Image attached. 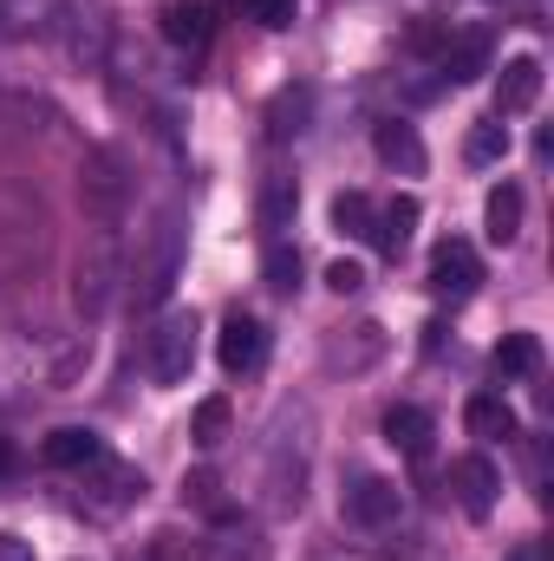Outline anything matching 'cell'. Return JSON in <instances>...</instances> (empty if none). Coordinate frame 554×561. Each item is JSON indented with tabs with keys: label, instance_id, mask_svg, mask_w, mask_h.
Returning a JSON list of instances; mask_svg holds the SVG:
<instances>
[{
	"label": "cell",
	"instance_id": "29",
	"mask_svg": "<svg viewBox=\"0 0 554 561\" xmlns=\"http://www.w3.org/2000/svg\"><path fill=\"white\" fill-rule=\"evenodd\" d=\"M0 477H13V444L0 437Z\"/></svg>",
	"mask_w": 554,
	"mask_h": 561
},
{
	"label": "cell",
	"instance_id": "27",
	"mask_svg": "<svg viewBox=\"0 0 554 561\" xmlns=\"http://www.w3.org/2000/svg\"><path fill=\"white\" fill-rule=\"evenodd\" d=\"M326 287H333V294H359V287H366V268H359V262H333V268H326Z\"/></svg>",
	"mask_w": 554,
	"mask_h": 561
},
{
	"label": "cell",
	"instance_id": "20",
	"mask_svg": "<svg viewBox=\"0 0 554 561\" xmlns=\"http://www.w3.org/2000/svg\"><path fill=\"white\" fill-rule=\"evenodd\" d=\"M333 229H339V236H353V242H372V236H379V203H372L366 190L333 196Z\"/></svg>",
	"mask_w": 554,
	"mask_h": 561
},
{
	"label": "cell",
	"instance_id": "1",
	"mask_svg": "<svg viewBox=\"0 0 554 561\" xmlns=\"http://www.w3.org/2000/svg\"><path fill=\"white\" fill-rule=\"evenodd\" d=\"M176 268H183V222L163 216V222L150 229V242L138 249V268H131V307H138V313H157V307L170 300V287H176Z\"/></svg>",
	"mask_w": 554,
	"mask_h": 561
},
{
	"label": "cell",
	"instance_id": "8",
	"mask_svg": "<svg viewBox=\"0 0 554 561\" xmlns=\"http://www.w3.org/2000/svg\"><path fill=\"white\" fill-rule=\"evenodd\" d=\"M489 59H496V33H489V26H470V33H457V39L443 46L437 66H443L450 85H476V79L489 72Z\"/></svg>",
	"mask_w": 554,
	"mask_h": 561
},
{
	"label": "cell",
	"instance_id": "21",
	"mask_svg": "<svg viewBox=\"0 0 554 561\" xmlns=\"http://www.w3.org/2000/svg\"><path fill=\"white\" fill-rule=\"evenodd\" d=\"M163 33H170L176 46H203V39H209V7H203V0H176V7L163 13Z\"/></svg>",
	"mask_w": 554,
	"mask_h": 561
},
{
	"label": "cell",
	"instance_id": "9",
	"mask_svg": "<svg viewBox=\"0 0 554 561\" xmlns=\"http://www.w3.org/2000/svg\"><path fill=\"white\" fill-rule=\"evenodd\" d=\"M450 490H457V503H463V516H489L496 510V490H503V477H496V463L489 457H457L450 463Z\"/></svg>",
	"mask_w": 554,
	"mask_h": 561
},
{
	"label": "cell",
	"instance_id": "26",
	"mask_svg": "<svg viewBox=\"0 0 554 561\" xmlns=\"http://www.w3.org/2000/svg\"><path fill=\"white\" fill-rule=\"evenodd\" d=\"M249 13H255L268 33H287V26H293V13H300V0H249Z\"/></svg>",
	"mask_w": 554,
	"mask_h": 561
},
{
	"label": "cell",
	"instance_id": "17",
	"mask_svg": "<svg viewBox=\"0 0 554 561\" xmlns=\"http://www.w3.org/2000/svg\"><path fill=\"white\" fill-rule=\"evenodd\" d=\"M483 236H489L496 249H509V242L522 236V190H516V183H496V190H489V203H483Z\"/></svg>",
	"mask_w": 554,
	"mask_h": 561
},
{
	"label": "cell",
	"instance_id": "15",
	"mask_svg": "<svg viewBox=\"0 0 554 561\" xmlns=\"http://www.w3.org/2000/svg\"><path fill=\"white\" fill-rule=\"evenodd\" d=\"M372 150H379L392 170H405V176H424V163H430V157H424V138H417L405 118H385V125L372 131Z\"/></svg>",
	"mask_w": 554,
	"mask_h": 561
},
{
	"label": "cell",
	"instance_id": "12",
	"mask_svg": "<svg viewBox=\"0 0 554 561\" xmlns=\"http://www.w3.org/2000/svg\"><path fill=\"white\" fill-rule=\"evenodd\" d=\"M463 424H470V437H483V444H509L522 424H516V405L503 399V392H476L470 405H463Z\"/></svg>",
	"mask_w": 554,
	"mask_h": 561
},
{
	"label": "cell",
	"instance_id": "18",
	"mask_svg": "<svg viewBox=\"0 0 554 561\" xmlns=\"http://www.w3.org/2000/svg\"><path fill=\"white\" fill-rule=\"evenodd\" d=\"M489 366H496L503 386H509V379H535V373H542V340H535V333H503V346L489 353Z\"/></svg>",
	"mask_w": 554,
	"mask_h": 561
},
{
	"label": "cell",
	"instance_id": "19",
	"mask_svg": "<svg viewBox=\"0 0 554 561\" xmlns=\"http://www.w3.org/2000/svg\"><path fill=\"white\" fill-rule=\"evenodd\" d=\"M307 112H313V92L307 85H280L275 105H268V144H287L307 131Z\"/></svg>",
	"mask_w": 554,
	"mask_h": 561
},
{
	"label": "cell",
	"instance_id": "24",
	"mask_svg": "<svg viewBox=\"0 0 554 561\" xmlns=\"http://www.w3.org/2000/svg\"><path fill=\"white\" fill-rule=\"evenodd\" d=\"M150 561H209V542L203 536H183V529H163L150 542Z\"/></svg>",
	"mask_w": 554,
	"mask_h": 561
},
{
	"label": "cell",
	"instance_id": "14",
	"mask_svg": "<svg viewBox=\"0 0 554 561\" xmlns=\"http://www.w3.org/2000/svg\"><path fill=\"white\" fill-rule=\"evenodd\" d=\"M417 196H392L385 209H379V236H372V249L385 255V262H399L405 249H412V236H417Z\"/></svg>",
	"mask_w": 554,
	"mask_h": 561
},
{
	"label": "cell",
	"instance_id": "28",
	"mask_svg": "<svg viewBox=\"0 0 554 561\" xmlns=\"http://www.w3.org/2000/svg\"><path fill=\"white\" fill-rule=\"evenodd\" d=\"M0 561H33V542L13 536V529H0Z\"/></svg>",
	"mask_w": 554,
	"mask_h": 561
},
{
	"label": "cell",
	"instance_id": "3",
	"mask_svg": "<svg viewBox=\"0 0 554 561\" xmlns=\"http://www.w3.org/2000/svg\"><path fill=\"white\" fill-rule=\"evenodd\" d=\"M125 190H131V183H125L118 150H92V157H85V183H79L92 229H118V216H125Z\"/></svg>",
	"mask_w": 554,
	"mask_h": 561
},
{
	"label": "cell",
	"instance_id": "25",
	"mask_svg": "<svg viewBox=\"0 0 554 561\" xmlns=\"http://www.w3.org/2000/svg\"><path fill=\"white\" fill-rule=\"evenodd\" d=\"M262 275H268L275 294H293V287H300V249L275 242V249H268V262H262Z\"/></svg>",
	"mask_w": 554,
	"mask_h": 561
},
{
	"label": "cell",
	"instance_id": "5",
	"mask_svg": "<svg viewBox=\"0 0 554 561\" xmlns=\"http://www.w3.org/2000/svg\"><path fill=\"white\" fill-rule=\"evenodd\" d=\"M483 287V262L470 242H437L430 249V294L437 300H470Z\"/></svg>",
	"mask_w": 554,
	"mask_h": 561
},
{
	"label": "cell",
	"instance_id": "6",
	"mask_svg": "<svg viewBox=\"0 0 554 561\" xmlns=\"http://www.w3.org/2000/svg\"><path fill=\"white\" fill-rule=\"evenodd\" d=\"M112 280H118V229H92V255L79 262V307H85V320L105 313Z\"/></svg>",
	"mask_w": 554,
	"mask_h": 561
},
{
	"label": "cell",
	"instance_id": "13",
	"mask_svg": "<svg viewBox=\"0 0 554 561\" xmlns=\"http://www.w3.org/2000/svg\"><path fill=\"white\" fill-rule=\"evenodd\" d=\"M430 437H437V424H430L424 405H392V412H385V444H392V450H405L412 463L430 457Z\"/></svg>",
	"mask_w": 554,
	"mask_h": 561
},
{
	"label": "cell",
	"instance_id": "10",
	"mask_svg": "<svg viewBox=\"0 0 554 561\" xmlns=\"http://www.w3.org/2000/svg\"><path fill=\"white\" fill-rule=\"evenodd\" d=\"M542 99V59L535 53H516L496 79V118H522L529 105Z\"/></svg>",
	"mask_w": 554,
	"mask_h": 561
},
{
	"label": "cell",
	"instance_id": "22",
	"mask_svg": "<svg viewBox=\"0 0 554 561\" xmlns=\"http://www.w3.org/2000/svg\"><path fill=\"white\" fill-rule=\"evenodd\" d=\"M229 424H235L229 399H203V405H196V419H189V437H196L203 450H216V444L229 437Z\"/></svg>",
	"mask_w": 554,
	"mask_h": 561
},
{
	"label": "cell",
	"instance_id": "4",
	"mask_svg": "<svg viewBox=\"0 0 554 561\" xmlns=\"http://www.w3.org/2000/svg\"><path fill=\"white\" fill-rule=\"evenodd\" d=\"M216 359H222V373H229V379L262 373V359H268V333H262V320L229 313V320H222V333H216Z\"/></svg>",
	"mask_w": 554,
	"mask_h": 561
},
{
	"label": "cell",
	"instance_id": "7",
	"mask_svg": "<svg viewBox=\"0 0 554 561\" xmlns=\"http://www.w3.org/2000/svg\"><path fill=\"white\" fill-rule=\"evenodd\" d=\"M346 516H353L359 529H392V523L405 516V496H399V483H385V477H359V483L346 490Z\"/></svg>",
	"mask_w": 554,
	"mask_h": 561
},
{
	"label": "cell",
	"instance_id": "2",
	"mask_svg": "<svg viewBox=\"0 0 554 561\" xmlns=\"http://www.w3.org/2000/svg\"><path fill=\"white\" fill-rule=\"evenodd\" d=\"M196 313L189 307H176V313H163L157 327H150V340H143V366H150V379L157 386H183L189 373H196Z\"/></svg>",
	"mask_w": 554,
	"mask_h": 561
},
{
	"label": "cell",
	"instance_id": "23",
	"mask_svg": "<svg viewBox=\"0 0 554 561\" xmlns=\"http://www.w3.org/2000/svg\"><path fill=\"white\" fill-rule=\"evenodd\" d=\"M463 157H470V163H503V157H509V125H503V118L476 125V131L463 138Z\"/></svg>",
	"mask_w": 554,
	"mask_h": 561
},
{
	"label": "cell",
	"instance_id": "11",
	"mask_svg": "<svg viewBox=\"0 0 554 561\" xmlns=\"http://www.w3.org/2000/svg\"><path fill=\"white\" fill-rule=\"evenodd\" d=\"M293 209H300V183H293V176H287V170H268V176H262V203H255V222H262V229H268V236H287V229H293Z\"/></svg>",
	"mask_w": 554,
	"mask_h": 561
},
{
	"label": "cell",
	"instance_id": "16",
	"mask_svg": "<svg viewBox=\"0 0 554 561\" xmlns=\"http://www.w3.org/2000/svg\"><path fill=\"white\" fill-rule=\"evenodd\" d=\"M53 470H85V463H99L105 457V444H99V431H85V424H66V431H53L46 437V450H39Z\"/></svg>",
	"mask_w": 554,
	"mask_h": 561
}]
</instances>
